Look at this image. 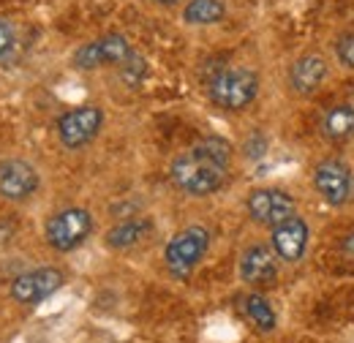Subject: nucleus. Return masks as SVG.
<instances>
[{
  "label": "nucleus",
  "instance_id": "1",
  "mask_svg": "<svg viewBox=\"0 0 354 343\" xmlns=\"http://www.w3.org/2000/svg\"><path fill=\"white\" fill-rule=\"evenodd\" d=\"M232 145L221 136H205L194 147L183 150L169 167L177 191L188 196H213L221 191L232 164Z\"/></svg>",
  "mask_w": 354,
  "mask_h": 343
},
{
  "label": "nucleus",
  "instance_id": "2",
  "mask_svg": "<svg viewBox=\"0 0 354 343\" xmlns=\"http://www.w3.org/2000/svg\"><path fill=\"white\" fill-rule=\"evenodd\" d=\"M207 95L216 106H221L226 112H243L259 95V77H257V71L243 68V66L221 68L207 82Z\"/></svg>",
  "mask_w": 354,
  "mask_h": 343
},
{
  "label": "nucleus",
  "instance_id": "3",
  "mask_svg": "<svg viewBox=\"0 0 354 343\" xmlns=\"http://www.w3.org/2000/svg\"><path fill=\"white\" fill-rule=\"evenodd\" d=\"M210 251V232L205 226H185L164 248V264L175 278L191 275Z\"/></svg>",
  "mask_w": 354,
  "mask_h": 343
},
{
  "label": "nucleus",
  "instance_id": "4",
  "mask_svg": "<svg viewBox=\"0 0 354 343\" xmlns=\"http://www.w3.org/2000/svg\"><path fill=\"white\" fill-rule=\"evenodd\" d=\"M90 232H93V215L85 207H66L46 221L44 237L49 248L68 254L88 240Z\"/></svg>",
  "mask_w": 354,
  "mask_h": 343
},
{
  "label": "nucleus",
  "instance_id": "5",
  "mask_svg": "<svg viewBox=\"0 0 354 343\" xmlns=\"http://www.w3.org/2000/svg\"><path fill=\"white\" fill-rule=\"evenodd\" d=\"M313 188L330 207H344L352 199L354 174L352 167L341 158H324L313 167Z\"/></svg>",
  "mask_w": 354,
  "mask_h": 343
},
{
  "label": "nucleus",
  "instance_id": "6",
  "mask_svg": "<svg viewBox=\"0 0 354 343\" xmlns=\"http://www.w3.org/2000/svg\"><path fill=\"white\" fill-rule=\"evenodd\" d=\"M101 126H104V109L95 106V104H82V106H74L66 115H60L57 139L63 142V147L80 150L98 136Z\"/></svg>",
  "mask_w": 354,
  "mask_h": 343
},
{
  "label": "nucleus",
  "instance_id": "7",
  "mask_svg": "<svg viewBox=\"0 0 354 343\" xmlns=\"http://www.w3.org/2000/svg\"><path fill=\"white\" fill-rule=\"evenodd\" d=\"M131 55V41L126 36L106 33L101 39H93V41L82 44L74 52V66L82 68V71H93V68H101V66H123Z\"/></svg>",
  "mask_w": 354,
  "mask_h": 343
},
{
  "label": "nucleus",
  "instance_id": "8",
  "mask_svg": "<svg viewBox=\"0 0 354 343\" xmlns=\"http://www.w3.org/2000/svg\"><path fill=\"white\" fill-rule=\"evenodd\" d=\"M245 210L251 215L254 223L259 226H278L281 221L297 215V202L292 194L281 191V188H257L248 194L245 199Z\"/></svg>",
  "mask_w": 354,
  "mask_h": 343
},
{
  "label": "nucleus",
  "instance_id": "9",
  "mask_svg": "<svg viewBox=\"0 0 354 343\" xmlns=\"http://www.w3.org/2000/svg\"><path fill=\"white\" fill-rule=\"evenodd\" d=\"M63 284H66V275L57 267L28 270L11 281V297L19 305H39L46 297H52Z\"/></svg>",
  "mask_w": 354,
  "mask_h": 343
},
{
  "label": "nucleus",
  "instance_id": "10",
  "mask_svg": "<svg viewBox=\"0 0 354 343\" xmlns=\"http://www.w3.org/2000/svg\"><path fill=\"white\" fill-rule=\"evenodd\" d=\"M308 240L310 229L303 215H292V218L281 221L278 226H272V232H270V248L275 251V257L281 261H289V264L303 261L306 251H308Z\"/></svg>",
  "mask_w": 354,
  "mask_h": 343
},
{
  "label": "nucleus",
  "instance_id": "11",
  "mask_svg": "<svg viewBox=\"0 0 354 343\" xmlns=\"http://www.w3.org/2000/svg\"><path fill=\"white\" fill-rule=\"evenodd\" d=\"M39 169L22 158H11L0 164V196L8 202H25L39 191Z\"/></svg>",
  "mask_w": 354,
  "mask_h": 343
},
{
  "label": "nucleus",
  "instance_id": "12",
  "mask_svg": "<svg viewBox=\"0 0 354 343\" xmlns=\"http://www.w3.org/2000/svg\"><path fill=\"white\" fill-rule=\"evenodd\" d=\"M240 278L251 286H270L278 278V257L267 245H248L240 257Z\"/></svg>",
  "mask_w": 354,
  "mask_h": 343
},
{
  "label": "nucleus",
  "instance_id": "13",
  "mask_svg": "<svg viewBox=\"0 0 354 343\" xmlns=\"http://www.w3.org/2000/svg\"><path fill=\"white\" fill-rule=\"evenodd\" d=\"M327 77H330V63L324 55H316V52L297 57L289 68V85L300 95H313L327 82Z\"/></svg>",
  "mask_w": 354,
  "mask_h": 343
},
{
  "label": "nucleus",
  "instance_id": "14",
  "mask_svg": "<svg viewBox=\"0 0 354 343\" xmlns=\"http://www.w3.org/2000/svg\"><path fill=\"white\" fill-rule=\"evenodd\" d=\"M153 232V221L150 218H142V215H133L126 218L120 223H115L109 232H106V245L112 251H129L133 245L145 243Z\"/></svg>",
  "mask_w": 354,
  "mask_h": 343
},
{
  "label": "nucleus",
  "instance_id": "15",
  "mask_svg": "<svg viewBox=\"0 0 354 343\" xmlns=\"http://www.w3.org/2000/svg\"><path fill=\"white\" fill-rule=\"evenodd\" d=\"M322 136L330 142H349L354 139V104H335L322 115Z\"/></svg>",
  "mask_w": 354,
  "mask_h": 343
},
{
  "label": "nucleus",
  "instance_id": "16",
  "mask_svg": "<svg viewBox=\"0 0 354 343\" xmlns=\"http://www.w3.org/2000/svg\"><path fill=\"white\" fill-rule=\"evenodd\" d=\"M240 308H243L245 319H248L259 333H272V330L278 327V316H275V310H272V305H270V300H267L265 295H259V292L245 295V297L240 300Z\"/></svg>",
  "mask_w": 354,
  "mask_h": 343
},
{
  "label": "nucleus",
  "instance_id": "17",
  "mask_svg": "<svg viewBox=\"0 0 354 343\" xmlns=\"http://www.w3.org/2000/svg\"><path fill=\"white\" fill-rule=\"evenodd\" d=\"M226 17V6L221 0H191L183 11L188 25H216Z\"/></svg>",
  "mask_w": 354,
  "mask_h": 343
},
{
  "label": "nucleus",
  "instance_id": "18",
  "mask_svg": "<svg viewBox=\"0 0 354 343\" xmlns=\"http://www.w3.org/2000/svg\"><path fill=\"white\" fill-rule=\"evenodd\" d=\"M335 55H338L341 66H346V68H352L354 71V33H346V36L338 39V44H335Z\"/></svg>",
  "mask_w": 354,
  "mask_h": 343
},
{
  "label": "nucleus",
  "instance_id": "19",
  "mask_svg": "<svg viewBox=\"0 0 354 343\" xmlns=\"http://www.w3.org/2000/svg\"><path fill=\"white\" fill-rule=\"evenodd\" d=\"M14 39H17V33H14V25L8 22V19H0V57L14 46Z\"/></svg>",
  "mask_w": 354,
  "mask_h": 343
},
{
  "label": "nucleus",
  "instance_id": "20",
  "mask_svg": "<svg viewBox=\"0 0 354 343\" xmlns=\"http://www.w3.org/2000/svg\"><path fill=\"white\" fill-rule=\"evenodd\" d=\"M341 254L354 259V229H349V232L341 237Z\"/></svg>",
  "mask_w": 354,
  "mask_h": 343
},
{
  "label": "nucleus",
  "instance_id": "21",
  "mask_svg": "<svg viewBox=\"0 0 354 343\" xmlns=\"http://www.w3.org/2000/svg\"><path fill=\"white\" fill-rule=\"evenodd\" d=\"M156 3H164V6H172V3H177V0H156Z\"/></svg>",
  "mask_w": 354,
  "mask_h": 343
}]
</instances>
